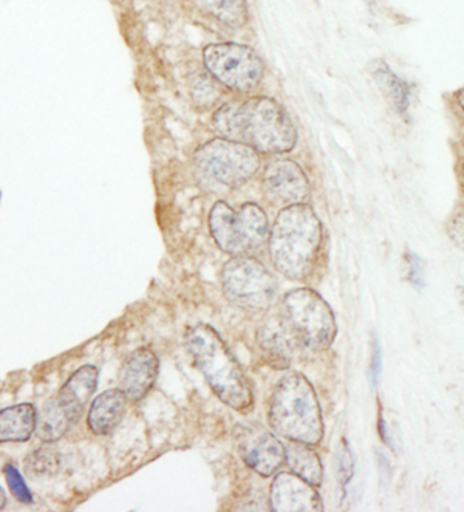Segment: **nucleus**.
<instances>
[{"instance_id":"1","label":"nucleus","mask_w":464,"mask_h":512,"mask_svg":"<svg viewBox=\"0 0 464 512\" xmlns=\"http://www.w3.org/2000/svg\"><path fill=\"white\" fill-rule=\"evenodd\" d=\"M212 121L223 138L253 147L259 154H285L296 146L297 132L284 107L265 96L225 104Z\"/></svg>"},{"instance_id":"2","label":"nucleus","mask_w":464,"mask_h":512,"mask_svg":"<svg viewBox=\"0 0 464 512\" xmlns=\"http://www.w3.org/2000/svg\"><path fill=\"white\" fill-rule=\"evenodd\" d=\"M324 225L311 206H287L270 229L268 250L280 274L291 280H305L321 259Z\"/></svg>"},{"instance_id":"3","label":"nucleus","mask_w":464,"mask_h":512,"mask_svg":"<svg viewBox=\"0 0 464 512\" xmlns=\"http://www.w3.org/2000/svg\"><path fill=\"white\" fill-rule=\"evenodd\" d=\"M186 347L202 375L220 400L237 410L250 412L254 406L253 390L242 367L219 333L208 324H198L186 335Z\"/></svg>"},{"instance_id":"4","label":"nucleus","mask_w":464,"mask_h":512,"mask_svg":"<svg viewBox=\"0 0 464 512\" xmlns=\"http://www.w3.org/2000/svg\"><path fill=\"white\" fill-rule=\"evenodd\" d=\"M268 424L285 440L316 446L324 438L318 395L302 373L288 372L277 381L270 398Z\"/></svg>"},{"instance_id":"5","label":"nucleus","mask_w":464,"mask_h":512,"mask_svg":"<svg viewBox=\"0 0 464 512\" xmlns=\"http://www.w3.org/2000/svg\"><path fill=\"white\" fill-rule=\"evenodd\" d=\"M192 161L198 181L212 191L240 188L260 168L259 152L223 137L198 147Z\"/></svg>"},{"instance_id":"6","label":"nucleus","mask_w":464,"mask_h":512,"mask_svg":"<svg viewBox=\"0 0 464 512\" xmlns=\"http://www.w3.org/2000/svg\"><path fill=\"white\" fill-rule=\"evenodd\" d=\"M280 318L297 344L314 352L330 349L338 335L336 318L330 305L310 288H297L280 302Z\"/></svg>"},{"instance_id":"7","label":"nucleus","mask_w":464,"mask_h":512,"mask_svg":"<svg viewBox=\"0 0 464 512\" xmlns=\"http://www.w3.org/2000/svg\"><path fill=\"white\" fill-rule=\"evenodd\" d=\"M209 229L220 250L236 257L256 253L270 236L267 214L254 203H245L239 211L228 203H215L209 214Z\"/></svg>"},{"instance_id":"8","label":"nucleus","mask_w":464,"mask_h":512,"mask_svg":"<svg viewBox=\"0 0 464 512\" xmlns=\"http://www.w3.org/2000/svg\"><path fill=\"white\" fill-rule=\"evenodd\" d=\"M222 285L229 301L245 310H267L277 293L273 274L248 256H237L226 263L222 271Z\"/></svg>"},{"instance_id":"9","label":"nucleus","mask_w":464,"mask_h":512,"mask_svg":"<svg viewBox=\"0 0 464 512\" xmlns=\"http://www.w3.org/2000/svg\"><path fill=\"white\" fill-rule=\"evenodd\" d=\"M206 69L220 84L236 92H251L263 78V62L253 48L212 44L203 52Z\"/></svg>"},{"instance_id":"10","label":"nucleus","mask_w":464,"mask_h":512,"mask_svg":"<svg viewBox=\"0 0 464 512\" xmlns=\"http://www.w3.org/2000/svg\"><path fill=\"white\" fill-rule=\"evenodd\" d=\"M232 435L243 463L262 477H271L284 465V444L262 424L256 421L237 424Z\"/></svg>"},{"instance_id":"11","label":"nucleus","mask_w":464,"mask_h":512,"mask_svg":"<svg viewBox=\"0 0 464 512\" xmlns=\"http://www.w3.org/2000/svg\"><path fill=\"white\" fill-rule=\"evenodd\" d=\"M262 188L274 205H304L310 198V181L299 164L291 160H276L263 172Z\"/></svg>"},{"instance_id":"12","label":"nucleus","mask_w":464,"mask_h":512,"mask_svg":"<svg viewBox=\"0 0 464 512\" xmlns=\"http://www.w3.org/2000/svg\"><path fill=\"white\" fill-rule=\"evenodd\" d=\"M270 505L276 512L324 511V503L319 492L293 472H282L274 478L270 491Z\"/></svg>"},{"instance_id":"13","label":"nucleus","mask_w":464,"mask_h":512,"mask_svg":"<svg viewBox=\"0 0 464 512\" xmlns=\"http://www.w3.org/2000/svg\"><path fill=\"white\" fill-rule=\"evenodd\" d=\"M158 369L160 362L152 350L140 349L132 353L124 362L120 378L121 390L127 400H143L157 381Z\"/></svg>"},{"instance_id":"14","label":"nucleus","mask_w":464,"mask_h":512,"mask_svg":"<svg viewBox=\"0 0 464 512\" xmlns=\"http://www.w3.org/2000/svg\"><path fill=\"white\" fill-rule=\"evenodd\" d=\"M260 349L263 355L276 369H287L291 362V353H293L294 338L290 330L284 324L280 315L271 316L270 319L263 322L259 330Z\"/></svg>"},{"instance_id":"15","label":"nucleus","mask_w":464,"mask_h":512,"mask_svg":"<svg viewBox=\"0 0 464 512\" xmlns=\"http://www.w3.org/2000/svg\"><path fill=\"white\" fill-rule=\"evenodd\" d=\"M98 369L93 366H84L76 370L69 381L62 387L59 395L56 396L59 406L67 412L73 421L78 420L82 410L89 403L96 386H98Z\"/></svg>"},{"instance_id":"16","label":"nucleus","mask_w":464,"mask_h":512,"mask_svg":"<svg viewBox=\"0 0 464 512\" xmlns=\"http://www.w3.org/2000/svg\"><path fill=\"white\" fill-rule=\"evenodd\" d=\"M127 396L121 389L106 390L101 393L90 407L89 423L90 431L95 435H110L120 426L126 412Z\"/></svg>"},{"instance_id":"17","label":"nucleus","mask_w":464,"mask_h":512,"mask_svg":"<svg viewBox=\"0 0 464 512\" xmlns=\"http://www.w3.org/2000/svg\"><path fill=\"white\" fill-rule=\"evenodd\" d=\"M38 424V412L31 404H18L0 410V443L30 440Z\"/></svg>"},{"instance_id":"18","label":"nucleus","mask_w":464,"mask_h":512,"mask_svg":"<svg viewBox=\"0 0 464 512\" xmlns=\"http://www.w3.org/2000/svg\"><path fill=\"white\" fill-rule=\"evenodd\" d=\"M284 463H287L293 474L304 478L310 485L321 486L324 482V466L321 458L308 444L290 441L285 446Z\"/></svg>"},{"instance_id":"19","label":"nucleus","mask_w":464,"mask_h":512,"mask_svg":"<svg viewBox=\"0 0 464 512\" xmlns=\"http://www.w3.org/2000/svg\"><path fill=\"white\" fill-rule=\"evenodd\" d=\"M373 76H375L378 86L386 93L387 98L395 106V109L401 115H406L410 106L409 86H407L406 82L400 76H396L389 69V65L386 62H375L373 64Z\"/></svg>"},{"instance_id":"20","label":"nucleus","mask_w":464,"mask_h":512,"mask_svg":"<svg viewBox=\"0 0 464 512\" xmlns=\"http://www.w3.org/2000/svg\"><path fill=\"white\" fill-rule=\"evenodd\" d=\"M73 423L75 421L59 406L56 398H53L52 401H48L42 407L41 417H39L38 424H36V429H38L41 440H44L45 443H53L69 431Z\"/></svg>"},{"instance_id":"21","label":"nucleus","mask_w":464,"mask_h":512,"mask_svg":"<svg viewBox=\"0 0 464 512\" xmlns=\"http://www.w3.org/2000/svg\"><path fill=\"white\" fill-rule=\"evenodd\" d=\"M211 16L231 28H242L248 21L245 0H197Z\"/></svg>"},{"instance_id":"22","label":"nucleus","mask_w":464,"mask_h":512,"mask_svg":"<svg viewBox=\"0 0 464 512\" xmlns=\"http://www.w3.org/2000/svg\"><path fill=\"white\" fill-rule=\"evenodd\" d=\"M58 468V454L52 446H44L27 458V471L31 477L50 475Z\"/></svg>"},{"instance_id":"23","label":"nucleus","mask_w":464,"mask_h":512,"mask_svg":"<svg viewBox=\"0 0 464 512\" xmlns=\"http://www.w3.org/2000/svg\"><path fill=\"white\" fill-rule=\"evenodd\" d=\"M5 478H7L8 486H10L11 492L16 495V499L22 503H31L33 497H31L30 491L25 486L24 478H22L21 472L14 468L13 465H7L4 469Z\"/></svg>"},{"instance_id":"24","label":"nucleus","mask_w":464,"mask_h":512,"mask_svg":"<svg viewBox=\"0 0 464 512\" xmlns=\"http://www.w3.org/2000/svg\"><path fill=\"white\" fill-rule=\"evenodd\" d=\"M339 458V480H341V485L347 486L348 482L352 480L353 471H355V461H353V454L348 448L347 441H342L341 451L338 454Z\"/></svg>"},{"instance_id":"25","label":"nucleus","mask_w":464,"mask_h":512,"mask_svg":"<svg viewBox=\"0 0 464 512\" xmlns=\"http://www.w3.org/2000/svg\"><path fill=\"white\" fill-rule=\"evenodd\" d=\"M407 265H409V282L413 285V287L417 288V290H423L424 285H426V279H424V265L423 260L420 259V256L412 253V251H407Z\"/></svg>"},{"instance_id":"26","label":"nucleus","mask_w":464,"mask_h":512,"mask_svg":"<svg viewBox=\"0 0 464 512\" xmlns=\"http://www.w3.org/2000/svg\"><path fill=\"white\" fill-rule=\"evenodd\" d=\"M381 359H383V355H381V345H379V339H373V355H372V366H370V378H372L373 386L378 384L379 375H381Z\"/></svg>"},{"instance_id":"27","label":"nucleus","mask_w":464,"mask_h":512,"mask_svg":"<svg viewBox=\"0 0 464 512\" xmlns=\"http://www.w3.org/2000/svg\"><path fill=\"white\" fill-rule=\"evenodd\" d=\"M379 432H381V438L384 443L389 446L390 449L395 451V444H393L392 437H390L389 427H387L386 420L383 417L379 418Z\"/></svg>"},{"instance_id":"28","label":"nucleus","mask_w":464,"mask_h":512,"mask_svg":"<svg viewBox=\"0 0 464 512\" xmlns=\"http://www.w3.org/2000/svg\"><path fill=\"white\" fill-rule=\"evenodd\" d=\"M7 503V497H5L4 489L0 488V509L4 508Z\"/></svg>"}]
</instances>
